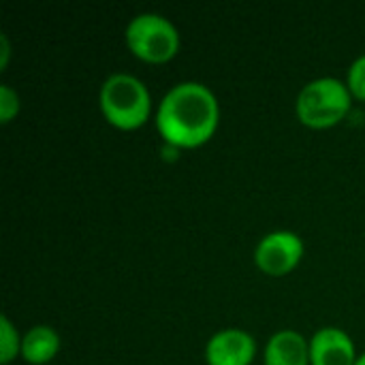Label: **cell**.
Here are the masks:
<instances>
[{"instance_id":"1","label":"cell","mask_w":365,"mask_h":365,"mask_svg":"<svg viewBox=\"0 0 365 365\" xmlns=\"http://www.w3.org/2000/svg\"><path fill=\"white\" fill-rule=\"evenodd\" d=\"M218 118L214 92L199 81H182L158 103L156 128L173 148H199L216 133Z\"/></svg>"},{"instance_id":"2","label":"cell","mask_w":365,"mask_h":365,"mask_svg":"<svg viewBox=\"0 0 365 365\" xmlns=\"http://www.w3.org/2000/svg\"><path fill=\"white\" fill-rule=\"evenodd\" d=\"M98 105L105 120L120 130H133L143 126L152 113L148 88L130 73L109 75L101 86Z\"/></svg>"},{"instance_id":"3","label":"cell","mask_w":365,"mask_h":365,"mask_svg":"<svg viewBox=\"0 0 365 365\" xmlns=\"http://www.w3.org/2000/svg\"><path fill=\"white\" fill-rule=\"evenodd\" d=\"M353 94L346 83L336 77H319L302 88L295 111L302 124L310 128H329L346 118Z\"/></svg>"},{"instance_id":"4","label":"cell","mask_w":365,"mask_h":365,"mask_svg":"<svg viewBox=\"0 0 365 365\" xmlns=\"http://www.w3.org/2000/svg\"><path fill=\"white\" fill-rule=\"evenodd\" d=\"M126 45L143 62H169L180 49L178 28L158 13H139L126 26Z\"/></svg>"},{"instance_id":"5","label":"cell","mask_w":365,"mask_h":365,"mask_svg":"<svg viewBox=\"0 0 365 365\" xmlns=\"http://www.w3.org/2000/svg\"><path fill=\"white\" fill-rule=\"evenodd\" d=\"M304 257V242L293 231H272L259 240L255 248V263L267 276L291 274Z\"/></svg>"},{"instance_id":"6","label":"cell","mask_w":365,"mask_h":365,"mask_svg":"<svg viewBox=\"0 0 365 365\" xmlns=\"http://www.w3.org/2000/svg\"><path fill=\"white\" fill-rule=\"evenodd\" d=\"M257 353L255 338L244 329H222L205 344L207 365H250Z\"/></svg>"},{"instance_id":"7","label":"cell","mask_w":365,"mask_h":365,"mask_svg":"<svg viewBox=\"0 0 365 365\" xmlns=\"http://www.w3.org/2000/svg\"><path fill=\"white\" fill-rule=\"evenodd\" d=\"M357 359L351 336L338 327H323L310 340L312 365H355Z\"/></svg>"},{"instance_id":"8","label":"cell","mask_w":365,"mask_h":365,"mask_svg":"<svg viewBox=\"0 0 365 365\" xmlns=\"http://www.w3.org/2000/svg\"><path fill=\"white\" fill-rule=\"evenodd\" d=\"M310 342L293 329L274 334L265 346V365H308Z\"/></svg>"},{"instance_id":"9","label":"cell","mask_w":365,"mask_h":365,"mask_svg":"<svg viewBox=\"0 0 365 365\" xmlns=\"http://www.w3.org/2000/svg\"><path fill=\"white\" fill-rule=\"evenodd\" d=\"M60 351V336L49 325H34L21 336V359L30 365L49 364Z\"/></svg>"},{"instance_id":"10","label":"cell","mask_w":365,"mask_h":365,"mask_svg":"<svg viewBox=\"0 0 365 365\" xmlns=\"http://www.w3.org/2000/svg\"><path fill=\"white\" fill-rule=\"evenodd\" d=\"M19 353H21V336L17 334L9 317H2L0 319V361L9 365Z\"/></svg>"},{"instance_id":"11","label":"cell","mask_w":365,"mask_h":365,"mask_svg":"<svg viewBox=\"0 0 365 365\" xmlns=\"http://www.w3.org/2000/svg\"><path fill=\"white\" fill-rule=\"evenodd\" d=\"M17 113H19V94L11 86L2 83L0 86V122L9 124Z\"/></svg>"},{"instance_id":"12","label":"cell","mask_w":365,"mask_h":365,"mask_svg":"<svg viewBox=\"0 0 365 365\" xmlns=\"http://www.w3.org/2000/svg\"><path fill=\"white\" fill-rule=\"evenodd\" d=\"M346 86L351 90V94L359 101H365V53L359 56L351 68H349V77H346Z\"/></svg>"},{"instance_id":"13","label":"cell","mask_w":365,"mask_h":365,"mask_svg":"<svg viewBox=\"0 0 365 365\" xmlns=\"http://www.w3.org/2000/svg\"><path fill=\"white\" fill-rule=\"evenodd\" d=\"M9 56H11L9 36H6V34H0V66H2V68L9 64Z\"/></svg>"},{"instance_id":"14","label":"cell","mask_w":365,"mask_h":365,"mask_svg":"<svg viewBox=\"0 0 365 365\" xmlns=\"http://www.w3.org/2000/svg\"><path fill=\"white\" fill-rule=\"evenodd\" d=\"M355 365H365V353L361 355V357H359V359H357V364Z\"/></svg>"}]
</instances>
